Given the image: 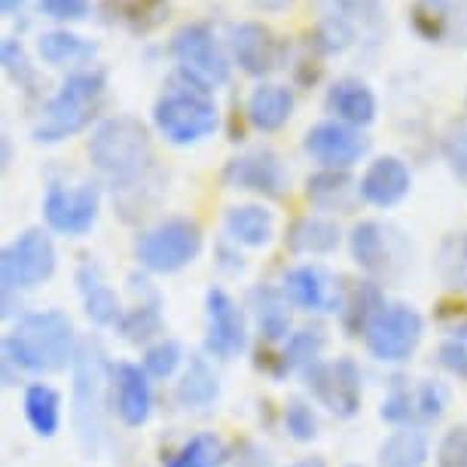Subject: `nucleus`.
I'll list each match as a JSON object with an SVG mask.
<instances>
[{
    "label": "nucleus",
    "instance_id": "obj_1",
    "mask_svg": "<svg viewBox=\"0 0 467 467\" xmlns=\"http://www.w3.org/2000/svg\"><path fill=\"white\" fill-rule=\"evenodd\" d=\"M70 373V419L86 458H95L108 434V388L113 385V364L99 337L80 339Z\"/></svg>",
    "mask_w": 467,
    "mask_h": 467
},
{
    "label": "nucleus",
    "instance_id": "obj_2",
    "mask_svg": "<svg viewBox=\"0 0 467 467\" xmlns=\"http://www.w3.org/2000/svg\"><path fill=\"white\" fill-rule=\"evenodd\" d=\"M77 348L80 342H77L74 321L56 308L22 315L19 324L4 337V358L16 369L37 376L74 367Z\"/></svg>",
    "mask_w": 467,
    "mask_h": 467
},
{
    "label": "nucleus",
    "instance_id": "obj_3",
    "mask_svg": "<svg viewBox=\"0 0 467 467\" xmlns=\"http://www.w3.org/2000/svg\"><path fill=\"white\" fill-rule=\"evenodd\" d=\"M89 160L113 183V192L135 190L150 171L147 129L135 117L104 119L89 140Z\"/></svg>",
    "mask_w": 467,
    "mask_h": 467
},
{
    "label": "nucleus",
    "instance_id": "obj_4",
    "mask_svg": "<svg viewBox=\"0 0 467 467\" xmlns=\"http://www.w3.org/2000/svg\"><path fill=\"white\" fill-rule=\"evenodd\" d=\"M104 89H108V77L99 67L70 74L43 108V117L31 131L34 140L37 144H58V140L83 131L92 122L95 110H99Z\"/></svg>",
    "mask_w": 467,
    "mask_h": 467
},
{
    "label": "nucleus",
    "instance_id": "obj_5",
    "mask_svg": "<svg viewBox=\"0 0 467 467\" xmlns=\"http://www.w3.org/2000/svg\"><path fill=\"white\" fill-rule=\"evenodd\" d=\"M153 122L162 131V138L169 144L190 147L199 144L202 138L214 135L217 129V108L205 92L183 86V89L165 92L153 108Z\"/></svg>",
    "mask_w": 467,
    "mask_h": 467
},
{
    "label": "nucleus",
    "instance_id": "obj_6",
    "mask_svg": "<svg viewBox=\"0 0 467 467\" xmlns=\"http://www.w3.org/2000/svg\"><path fill=\"white\" fill-rule=\"evenodd\" d=\"M202 251V229L187 217L162 220L160 226L147 229L135 239V257L147 272L171 275L190 266Z\"/></svg>",
    "mask_w": 467,
    "mask_h": 467
},
{
    "label": "nucleus",
    "instance_id": "obj_7",
    "mask_svg": "<svg viewBox=\"0 0 467 467\" xmlns=\"http://www.w3.org/2000/svg\"><path fill=\"white\" fill-rule=\"evenodd\" d=\"M171 56L178 58L181 80L199 92L208 95L211 89H217V86L229 80V65L223 52L217 49L208 25L192 22L178 28V34L171 37Z\"/></svg>",
    "mask_w": 467,
    "mask_h": 467
},
{
    "label": "nucleus",
    "instance_id": "obj_8",
    "mask_svg": "<svg viewBox=\"0 0 467 467\" xmlns=\"http://www.w3.org/2000/svg\"><path fill=\"white\" fill-rule=\"evenodd\" d=\"M56 272V244L43 229H25L16 242L0 254V281L4 294L31 290L52 278Z\"/></svg>",
    "mask_w": 467,
    "mask_h": 467
},
{
    "label": "nucleus",
    "instance_id": "obj_9",
    "mask_svg": "<svg viewBox=\"0 0 467 467\" xmlns=\"http://www.w3.org/2000/svg\"><path fill=\"white\" fill-rule=\"evenodd\" d=\"M421 333H425V321H421L416 308L394 303L376 315V321L369 324L364 339L369 355L376 360H382V364H403L419 348Z\"/></svg>",
    "mask_w": 467,
    "mask_h": 467
},
{
    "label": "nucleus",
    "instance_id": "obj_10",
    "mask_svg": "<svg viewBox=\"0 0 467 467\" xmlns=\"http://www.w3.org/2000/svg\"><path fill=\"white\" fill-rule=\"evenodd\" d=\"M312 398L327 407L337 419H355L360 412V369L351 358H339L333 364H315L303 373Z\"/></svg>",
    "mask_w": 467,
    "mask_h": 467
},
{
    "label": "nucleus",
    "instance_id": "obj_11",
    "mask_svg": "<svg viewBox=\"0 0 467 467\" xmlns=\"http://www.w3.org/2000/svg\"><path fill=\"white\" fill-rule=\"evenodd\" d=\"M348 244H351V257H355V263L367 275L391 278L407 263V244H403L400 233H394L385 223H376V220H360V223H355L348 235Z\"/></svg>",
    "mask_w": 467,
    "mask_h": 467
},
{
    "label": "nucleus",
    "instance_id": "obj_12",
    "mask_svg": "<svg viewBox=\"0 0 467 467\" xmlns=\"http://www.w3.org/2000/svg\"><path fill=\"white\" fill-rule=\"evenodd\" d=\"M101 211V190L99 183H80V187H65L52 183L43 199V217L61 235H86L95 226Z\"/></svg>",
    "mask_w": 467,
    "mask_h": 467
},
{
    "label": "nucleus",
    "instance_id": "obj_13",
    "mask_svg": "<svg viewBox=\"0 0 467 467\" xmlns=\"http://www.w3.org/2000/svg\"><path fill=\"white\" fill-rule=\"evenodd\" d=\"M205 351L211 358L229 360L248 348V318L223 287H211L205 294Z\"/></svg>",
    "mask_w": 467,
    "mask_h": 467
},
{
    "label": "nucleus",
    "instance_id": "obj_14",
    "mask_svg": "<svg viewBox=\"0 0 467 467\" xmlns=\"http://www.w3.org/2000/svg\"><path fill=\"white\" fill-rule=\"evenodd\" d=\"M226 187L248 190L266 199H281L290 190V174L272 150H254V153L235 156L223 169Z\"/></svg>",
    "mask_w": 467,
    "mask_h": 467
},
{
    "label": "nucleus",
    "instance_id": "obj_15",
    "mask_svg": "<svg viewBox=\"0 0 467 467\" xmlns=\"http://www.w3.org/2000/svg\"><path fill=\"white\" fill-rule=\"evenodd\" d=\"M410 22L421 40L467 49V0H416Z\"/></svg>",
    "mask_w": 467,
    "mask_h": 467
},
{
    "label": "nucleus",
    "instance_id": "obj_16",
    "mask_svg": "<svg viewBox=\"0 0 467 467\" xmlns=\"http://www.w3.org/2000/svg\"><path fill=\"white\" fill-rule=\"evenodd\" d=\"M303 144L315 162L337 171H346L369 150V140L346 122H318L315 129H308Z\"/></svg>",
    "mask_w": 467,
    "mask_h": 467
},
{
    "label": "nucleus",
    "instance_id": "obj_17",
    "mask_svg": "<svg viewBox=\"0 0 467 467\" xmlns=\"http://www.w3.org/2000/svg\"><path fill=\"white\" fill-rule=\"evenodd\" d=\"M229 47L239 67L251 77H269L281 65V43L266 25L242 22L229 28Z\"/></svg>",
    "mask_w": 467,
    "mask_h": 467
},
{
    "label": "nucleus",
    "instance_id": "obj_18",
    "mask_svg": "<svg viewBox=\"0 0 467 467\" xmlns=\"http://www.w3.org/2000/svg\"><path fill=\"white\" fill-rule=\"evenodd\" d=\"M113 410L122 419V425H147L150 412H153V388H150L144 367L129 364V360L113 364Z\"/></svg>",
    "mask_w": 467,
    "mask_h": 467
},
{
    "label": "nucleus",
    "instance_id": "obj_19",
    "mask_svg": "<svg viewBox=\"0 0 467 467\" xmlns=\"http://www.w3.org/2000/svg\"><path fill=\"white\" fill-rule=\"evenodd\" d=\"M285 296L303 312H339L342 287L321 266H294L285 275Z\"/></svg>",
    "mask_w": 467,
    "mask_h": 467
},
{
    "label": "nucleus",
    "instance_id": "obj_20",
    "mask_svg": "<svg viewBox=\"0 0 467 467\" xmlns=\"http://www.w3.org/2000/svg\"><path fill=\"white\" fill-rule=\"evenodd\" d=\"M412 187V174L407 162H400L398 156H382L364 171V178L358 183L360 199L369 202L376 208H391L407 196Z\"/></svg>",
    "mask_w": 467,
    "mask_h": 467
},
{
    "label": "nucleus",
    "instance_id": "obj_21",
    "mask_svg": "<svg viewBox=\"0 0 467 467\" xmlns=\"http://www.w3.org/2000/svg\"><path fill=\"white\" fill-rule=\"evenodd\" d=\"M77 287H80L83 296V308L89 315V321H95L99 327H117L126 315V308L119 306V296L108 281H104V272L99 263H83L77 269Z\"/></svg>",
    "mask_w": 467,
    "mask_h": 467
},
{
    "label": "nucleus",
    "instance_id": "obj_22",
    "mask_svg": "<svg viewBox=\"0 0 467 467\" xmlns=\"http://www.w3.org/2000/svg\"><path fill=\"white\" fill-rule=\"evenodd\" d=\"M385 308V294L376 281H355V285L342 287L339 299V321L348 337H360L369 330L376 315Z\"/></svg>",
    "mask_w": 467,
    "mask_h": 467
},
{
    "label": "nucleus",
    "instance_id": "obj_23",
    "mask_svg": "<svg viewBox=\"0 0 467 467\" xmlns=\"http://www.w3.org/2000/svg\"><path fill=\"white\" fill-rule=\"evenodd\" d=\"M327 110L351 129L369 126L376 119V95L360 80H337L327 92Z\"/></svg>",
    "mask_w": 467,
    "mask_h": 467
},
{
    "label": "nucleus",
    "instance_id": "obj_24",
    "mask_svg": "<svg viewBox=\"0 0 467 467\" xmlns=\"http://www.w3.org/2000/svg\"><path fill=\"white\" fill-rule=\"evenodd\" d=\"M251 312L260 337L266 342L290 339V299L285 290L272 285H257L251 290Z\"/></svg>",
    "mask_w": 467,
    "mask_h": 467
},
{
    "label": "nucleus",
    "instance_id": "obj_25",
    "mask_svg": "<svg viewBox=\"0 0 467 467\" xmlns=\"http://www.w3.org/2000/svg\"><path fill=\"white\" fill-rule=\"evenodd\" d=\"M312 10L318 22L339 25L355 34L360 31H379L382 25V0H312Z\"/></svg>",
    "mask_w": 467,
    "mask_h": 467
},
{
    "label": "nucleus",
    "instance_id": "obj_26",
    "mask_svg": "<svg viewBox=\"0 0 467 467\" xmlns=\"http://www.w3.org/2000/svg\"><path fill=\"white\" fill-rule=\"evenodd\" d=\"M285 242L294 254H333L339 248L342 233H339L337 220L308 214V217H296L294 223H290Z\"/></svg>",
    "mask_w": 467,
    "mask_h": 467
},
{
    "label": "nucleus",
    "instance_id": "obj_27",
    "mask_svg": "<svg viewBox=\"0 0 467 467\" xmlns=\"http://www.w3.org/2000/svg\"><path fill=\"white\" fill-rule=\"evenodd\" d=\"M226 235L248 248H266L275 235V217L263 205H235L226 211Z\"/></svg>",
    "mask_w": 467,
    "mask_h": 467
},
{
    "label": "nucleus",
    "instance_id": "obj_28",
    "mask_svg": "<svg viewBox=\"0 0 467 467\" xmlns=\"http://www.w3.org/2000/svg\"><path fill=\"white\" fill-rule=\"evenodd\" d=\"M174 398H178V403L183 410H208V407H214V403H217V398H220L217 373L211 369V364L202 355L190 358L187 373L181 376Z\"/></svg>",
    "mask_w": 467,
    "mask_h": 467
},
{
    "label": "nucleus",
    "instance_id": "obj_29",
    "mask_svg": "<svg viewBox=\"0 0 467 467\" xmlns=\"http://www.w3.org/2000/svg\"><path fill=\"white\" fill-rule=\"evenodd\" d=\"M294 113V92L287 86H260L248 101V119L260 131H275Z\"/></svg>",
    "mask_w": 467,
    "mask_h": 467
},
{
    "label": "nucleus",
    "instance_id": "obj_30",
    "mask_svg": "<svg viewBox=\"0 0 467 467\" xmlns=\"http://www.w3.org/2000/svg\"><path fill=\"white\" fill-rule=\"evenodd\" d=\"M25 419L34 428V434L52 440L61 428V394L43 382L28 385V391H25Z\"/></svg>",
    "mask_w": 467,
    "mask_h": 467
},
{
    "label": "nucleus",
    "instance_id": "obj_31",
    "mask_svg": "<svg viewBox=\"0 0 467 467\" xmlns=\"http://www.w3.org/2000/svg\"><path fill=\"white\" fill-rule=\"evenodd\" d=\"M37 52L47 65L67 67V65H86V61H92L99 47H95L92 40L77 37V34H70V31H49L37 40Z\"/></svg>",
    "mask_w": 467,
    "mask_h": 467
},
{
    "label": "nucleus",
    "instance_id": "obj_32",
    "mask_svg": "<svg viewBox=\"0 0 467 467\" xmlns=\"http://www.w3.org/2000/svg\"><path fill=\"white\" fill-rule=\"evenodd\" d=\"M428 437L425 431L400 428L379 446V467H425Z\"/></svg>",
    "mask_w": 467,
    "mask_h": 467
},
{
    "label": "nucleus",
    "instance_id": "obj_33",
    "mask_svg": "<svg viewBox=\"0 0 467 467\" xmlns=\"http://www.w3.org/2000/svg\"><path fill=\"white\" fill-rule=\"evenodd\" d=\"M437 275L446 290L452 294H467V229L464 233L443 235L437 248Z\"/></svg>",
    "mask_w": 467,
    "mask_h": 467
},
{
    "label": "nucleus",
    "instance_id": "obj_34",
    "mask_svg": "<svg viewBox=\"0 0 467 467\" xmlns=\"http://www.w3.org/2000/svg\"><path fill=\"white\" fill-rule=\"evenodd\" d=\"M306 187H308L306 190L308 199L324 211H348L351 208V190H355V183H351L346 171L324 169L318 174H312V178L306 181Z\"/></svg>",
    "mask_w": 467,
    "mask_h": 467
},
{
    "label": "nucleus",
    "instance_id": "obj_35",
    "mask_svg": "<svg viewBox=\"0 0 467 467\" xmlns=\"http://www.w3.org/2000/svg\"><path fill=\"white\" fill-rule=\"evenodd\" d=\"M160 308H162L160 296L153 294L147 303H138L135 308H129V312L122 315V321L117 324V333L126 342H131V346H147V342L162 330Z\"/></svg>",
    "mask_w": 467,
    "mask_h": 467
},
{
    "label": "nucleus",
    "instance_id": "obj_36",
    "mask_svg": "<svg viewBox=\"0 0 467 467\" xmlns=\"http://www.w3.org/2000/svg\"><path fill=\"white\" fill-rule=\"evenodd\" d=\"M104 10L113 22L131 31H150L162 22L165 0H104Z\"/></svg>",
    "mask_w": 467,
    "mask_h": 467
},
{
    "label": "nucleus",
    "instance_id": "obj_37",
    "mask_svg": "<svg viewBox=\"0 0 467 467\" xmlns=\"http://www.w3.org/2000/svg\"><path fill=\"white\" fill-rule=\"evenodd\" d=\"M226 462V446L217 434H196L183 443L162 467H220Z\"/></svg>",
    "mask_w": 467,
    "mask_h": 467
},
{
    "label": "nucleus",
    "instance_id": "obj_38",
    "mask_svg": "<svg viewBox=\"0 0 467 467\" xmlns=\"http://www.w3.org/2000/svg\"><path fill=\"white\" fill-rule=\"evenodd\" d=\"M327 346V337H324L321 327H303L296 333H290L287 346H285V364L287 369H312L315 364H321V351Z\"/></svg>",
    "mask_w": 467,
    "mask_h": 467
},
{
    "label": "nucleus",
    "instance_id": "obj_39",
    "mask_svg": "<svg viewBox=\"0 0 467 467\" xmlns=\"http://www.w3.org/2000/svg\"><path fill=\"white\" fill-rule=\"evenodd\" d=\"M437 360H440V367H446L452 376L467 382V315H462V318L455 321V327L449 330V337L440 342Z\"/></svg>",
    "mask_w": 467,
    "mask_h": 467
},
{
    "label": "nucleus",
    "instance_id": "obj_40",
    "mask_svg": "<svg viewBox=\"0 0 467 467\" xmlns=\"http://www.w3.org/2000/svg\"><path fill=\"white\" fill-rule=\"evenodd\" d=\"M181 364H183V348H181V342H174V339L153 342V346H147L144 358H140V367H144L147 376H153V379L174 376Z\"/></svg>",
    "mask_w": 467,
    "mask_h": 467
},
{
    "label": "nucleus",
    "instance_id": "obj_41",
    "mask_svg": "<svg viewBox=\"0 0 467 467\" xmlns=\"http://www.w3.org/2000/svg\"><path fill=\"white\" fill-rule=\"evenodd\" d=\"M0 58H4V70H6V77L19 86V89L25 92H34V86H37V74H34V67H31V61L28 56H25V47L19 40H13V37H6L4 40V47H0Z\"/></svg>",
    "mask_w": 467,
    "mask_h": 467
},
{
    "label": "nucleus",
    "instance_id": "obj_42",
    "mask_svg": "<svg viewBox=\"0 0 467 467\" xmlns=\"http://www.w3.org/2000/svg\"><path fill=\"white\" fill-rule=\"evenodd\" d=\"M285 428L296 443H312L318 437V419L306 400H290L285 407Z\"/></svg>",
    "mask_w": 467,
    "mask_h": 467
},
{
    "label": "nucleus",
    "instance_id": "obj_43",
    "mask_svg": "<svg viewBox=\"0 0 467 467\" xmlns=\"http://www.w3.org/2000/svg\"><path fill=\"white\" fill-rule=\"evenodd\" d=\"M443 160L449 171L467 187V122H455L443 135Z\"/></svg>",
    "mask_w": 467,
    "mask_h": 467
},
{
    "label": "nucleus",
    "instance_id": "obj_44",
    "mask_svg": "<svg viewBox=\"0 0 467 467\" xmlns=\"http://www.w3.org/2000/svg\"><path fill=\"white\" fill-rule=\"evenodd\" d=\"M449 407V388L440 382V379H428V382L419 385L416 391V416L437 421Z\"/></svg>",
    "mask_w": 467,
    "mask_h": 467
},
{
    "label": "nucleus",
    "instance_id": "obj_45",
    "mask_svg": "<svg viewBox=\"0 0 467 467\" xmlns=\"http://www.w3.org/2000/svg\"><path fill=\"white\" fill-rule=\"evenodd\" d=\"M437 467H467V425L449 428L437 446Z\"/></svg>",
    "mask_w": 467,
    "mask_h": 467
},
{
    "label": "nucleus",
    "instance_id": "obj_46",
    "mask_svg": "<svg viewBox=\"0 0 467 467\" xmlns=\"http://www.w3.org/2000/svg\"><path fill=\"white\" fill-rule=\"evenodd\" d=\"M379 416H382L385 421H391V425H407V421L416 416V394L403 385H394L391 394L382 400Z\"/></svg>",
    "mask_w": 467,
    "mask_h": 467
},
{
    "label": "nucleus",
    "instance_id": "obj_47",
    "mask_svg": "<svg viewBox=\"0 0 467 467\" xmlns=\"http://www.w3.org/2000/svg\"><path fill=\"white\" fill-rule=\"evenodd\" d=\"M92 0H40V10L49 16V19L58 22H77L89 16Z\"/></svg>",
    "mask_w": 467,
    "mask_h": 467
},
{
    "label": "nucleus",
    "instance_id": "obj_48",
    "mask_svg": "<svg viewBox=\"0 0 467 467\" xmlns=\"http://www.w3.org/2000/svg\"><path fill=\"white\" fill-rule=\"evenodd\" d=\"M22 4L25 0H0V10H4V16H13V13H19Z\"/></svg>",
    "mask_w": 467,
    "mask_h": 467
},
{
    "label": "nucleus",
    "instance_id": "obj_49",
    "mask_svg": "<svg viewBox=\"0 0 467 467\" xmlns=\"http://www.w3.org/2000/svg\"><path fill=\"white\" fill-rule=\"evenodd\" d=\"M290 467H327V464H324V458H303V462H296Z\"/></svg>",
    "mask_w": 467,
    "mask_h": 467
},
{
    "label": "nucleus",
    "instance_id": "obj_50",
    "mask_svg": "<svg viewBox=\"0 0 467 467\" xmlns=\"http://www.w3.org/2000/svg\"><path fill=\"white\" fill-rule=\"evenodd\" d=\"M257 4H263V6H269V10H281V6H287L290 0H257Z\"/></svg>",
    "mask_w": 467,
    "mask_h": 467
}]
</instances>
